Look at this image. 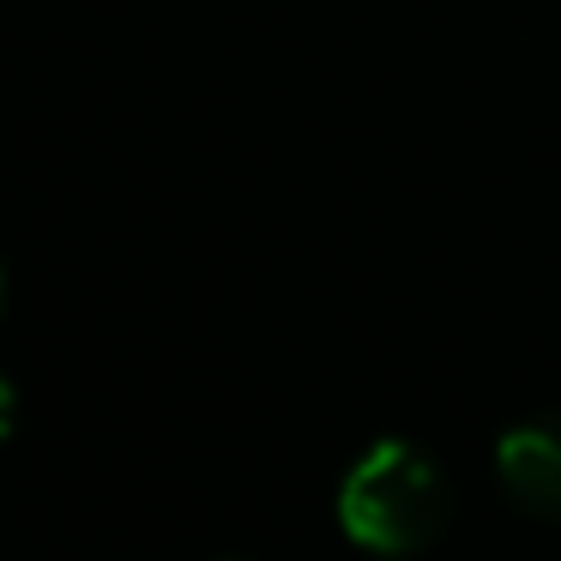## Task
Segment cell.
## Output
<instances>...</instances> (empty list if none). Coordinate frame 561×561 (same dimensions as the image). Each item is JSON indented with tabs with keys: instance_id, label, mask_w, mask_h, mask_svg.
Here are the masks:
<instances>
[{
	"instance_id": "6da1fadb",
	"label": "cell",
	"mask_w": 561,
	"mask_h": 561,
	"mask_svg": "<svg viewBox=\"0 0 561 561\" xmlns=\"http://www.w3.org/2000/svg\"><path fill=\"white\" fill-rule=\"evenodd\" d=\"M339 525L375 556H416L447 525V483L411 440H375L339 489Z\"/></svg>"
},
{
	"instance_id": "7a4b0ae2",
	"label": "cell",
	"mask_w": 561,
	"mask_h": 561,
	"mask_svg": "<svg viewBox=\"0 0 561 561\" xmlns=\"http://www.w3.org/2000/svg\"><path fill=\"white\" fill-rule=\"evenodd\" d=\"M495 471L519 507L561 519V416H537V423L507 428L495 447Z\"/></svg>"
},
{
	"instance_id": "3957f363",
	"label": "cell",
	"mask_w": 561,
	"mask_h": 561,
	"mask_svg": "<svg viewBox=\"0 0 561 561\" xmlns=\"http://www.w3.org/2000/svg\"><path fill=\"white\" fill-rule=\"evenodd\" d=\"M7 428H13V387L0 380V440H7Z\"/></svg>"
},
{
	"instance_id": "277c9868",
	"label": "cell",
	"mask_w": 561,
	"mask_h": 561,
	"mask_svg": "<svg viewBox=\"0 0 561 561\" xmlns=\"http://www.w3.org/2000/svg\"><path fill=\"white\" fill-rule=\"evenodd\" d=\"M0 296H7V278H0Z\"/></svg>"
}]
</instances>
